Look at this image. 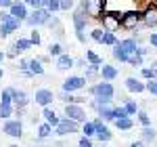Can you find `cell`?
Here are the masks:
<instances>
[{
	"label": "cell",
	"mask_w": 157,
	"mask_h": 147,
	"mask_svg": "<svg viewBox=\"0 0 157 147\" xmlns=\"http://www.w3.org/2000/svg\"><path fill=\"white\" fill-rule=\"evenodd\" d=\"M88 93H90L92 97L97 99L98 107H101V105H107V103H111V101H113V95H115V86L111 84V80H103V78H101V82L92 84L90 88H88Z\"/></svg>",
	"instance_id": "obj_1"
},
{
	"label": "cell",
	"mask_w": 157,
	"mask_h": 147,
	"mask_svg": "<svg viewBox=\"0 0 157 147\" xmlns=\"http://www.w3.org/2000/svg\"><path fill=\"white\" fill-rule=\"evenodd\" d=\"M55 13L46 9V6H40V9H34V11L29 13V17L25 19V23L29 25V27H38V25H48L50 17H52Z\"/></svg>",
	"instance_id": "obj_2"
},
{
	"label": "cell",
	"mask_w": 157,
	"mask_h": 147,
	"mask_svg": "<svg viewBox=\"0 0 157 147\" xmlns=\"http://www.w3.org/2000/svg\"><path fill=\"white\" fill-rule=\"evenodd\" d=\"M80 4L90 19H101V15L107 11V0H82Z\"/></svg>",
	"instance_id": "obj_3"
},
{
	"label": "cell",
	"mask_w": 157,
	"mask_h": 147,
	"mask_svg": "<svg viewBox=\"0 0 157 147\" xmlns=\"http://www.w3.org/2000/svg\"><path fill=\"white\" fill-rule=\"evenodd\" d=\"M101 25L103 30H109V32H117L121 27V13L120 11H105L101 15Z\"/></svg>",
	"instance_id": "obj_4"
},
{
	"label": "cell",
	"mask_w": 157,
	"mask_h": 147,
	"mask_svg": "<svg viewBox=\"0 0 157 147\" xmlns=\"http://www.w3.org/2000/svg\"><path fill=\"white\" fill-rule=\"evenodd\" d=\"M2 133L11 139H21L23 137V122L19 118H6L2 124Z\"/></svg>",
	"instance_id": "obj_5"
},
{
	"label": "cell",
	"mask_w": 157,
	"mask_h": 147,
	"mask_svg": "<svg viewBox=\"0 0 157 147\" xmlns=\"http://www.w3.org/2000/svg\"><path fill=\"white\" fill-rule=\"evenodd\" d=\"M143 25V11H126L121 13V30H136Z\"/></svg>",
	"instance_id": "obj_6"
},
{
	"label": "cell",
	"mask_w": 157,
	"mask_h": 147,
	"mask_svg": "<svg viewBox=\"0 0 157 147\" xmlns=\"http://www.w3.org/2000/svg\"><path fill=\"white\" fill-rule=\"evenodd\" d=\"M80 130V122H75V120H71V118H61V122L59 126L55 128V135H59V137H71L73 133H78Z\"/></svg>",
	"instance_id": "obj_7"
},
{
	"label": "cell",
	"mask_w": 157,
	"mask_h": 147,
	"mask_svg": "<svg viewBox=\"0 0 157 147\" xmlns=\"http://www.w3.org/2000/svg\"><path fill=\"white\" fill-rule=\"evenodd\" d=\"M65 116L75 122H86V109L82 103H65Z\"/></svg>",
	"instance_id": "obj_8"
},
{
	"label": "cell",
	"mask_w": 157,
	"mask_h": 147,
	"mask_svg": "<svg viewBox=\"0 0 157 147\" xmlns=\"http://www.w3.org/2000/svg\"><path fill=\"white\" fill-rule=\"evenodd\" d=\"M86 82H88V78H86V76H69V78H65V80H63L61 88H63V90H69V93H75V90L86 88Z\"/></svg>",
	"instance_id": "obj_9"
},
{
	"label": "cell",
	"mask_w": 157,
	"mask_h": 147,
	"mask_svg": "<svg viewBox=\"0 0 157 147\" xmlns=\"http://www.w3.org/2000/svg\"><path fill=\"white\" fill-rule=\"evenodd\" d=\"M21 19H17V17H9V19H4V21H0V38H9L13 32H17L19 27H21Z\"/></svg>",
	"instance_id": "obj_10"
},
{
	"label": "cell",
	"mask_w": 157,
	"mask_h": 147,
	"mask_svg": "<svg viewBox=\"0 0 157 147\" xmlns=\"http://www.w3.org/2000/svg\"><path fill=\"white\" fill-rule=\"evenodd\" d=\"M143 25L157 27V2H153V0L143 9Z\"/></svg>",
	"instance_id": "obj_11"
},
{
	"label": "cell",
	"mask_w": 157,
	"mask_h": 147,
	"mask_svg": "<svg viewBox=\"0 0 157 147\" xmlns=\"http://www.w3.org/2000/svg\"><path fill=\"white\" fill-rule=\"evenodd\" d=\"M88 15H86V11L82 9V4L78 6V9H73V15H71V21H73V30L75 32H84L86 30V23H88Z\"/></svg>",
	"instance_id": "obj_12"
},
{
	"label": "cell",
	"mask_w": 157,
	"mask_h": 147,
	"mask_svg": "<svg viewBox=\"0 0 157 147\" xmlns=\"http://www.w3.org/2000/svg\"><path fill=\"white\" fill-rule=\"evenodd\" d=\"M57 99V95L50 90V88H38L36 95H34V101H36V105L40 107H46V105H52V101Z\"/></svg>",
	"instance_id": "obj_13"
},
{
	"label": "cell",
	"mask_w": 157,
	"mask_h": 147,
	"mask_svg": "<svg viewBox=\"0 0 157 147\" xmlns=\"http://www.w3.org/2000/svg\"><path fill=\"white\" fill-rule=\"evenodd\" d=\"M27 6H29V4H27V2H23V0H15L11 6H9V11H11L13 17L21 19V21L25 23V19L29 17V11H27Z\"/></svg>",
	"instance_id": "obj_14"
},
{
	"label": "cell",
	"mask_w": 157,
	"mask_h": 147,
	"mask_svg": "<svg viewBox=\"0 0 157 147\" xmlns=\"http://www.w3.org/2000/svg\"><path fill=\"white\" fill-rule=\"evenodd\" d=\"M124 84H126V90H128V93H134V95H140V93H145V90H147V82L138 80V78H134V76L126 78Z\"/></svg>",
	"instance_id": "obj_15"
},
{
	"label": "cell",
	"mask_w": 157,
	"mask_h": 147,
	"mask_svg": "<svg viewBox=\"0 0 157 147\" xmlns=\"http://www.w3.org/2000/svg\"><path fill=\"white\" fill-rule=\"evenodd\" d=\"M94 124H97V139L101 141V143H107V141H111V130H109L107 124H103V118L98 116L97 120H94Z\"/></svg>",
	"instance_id": "obj_16"
},
{
	"label": "cell",
	"mask_w": 157,
	"mask_h": 147,
	"mask_svg": "<svg viewBox=\"0 0 157 147\" xmlns=\"http://www.w3.org/2000/svg\"><path fill=\"white\" fill-rule=\"evenodd\" d=\"M55 67H57L59 72H65V70H71V67H75V59H73L71 55L63 53V55H59V57L55 59Z\"/></svg>",
	"instance_id": "obj_17"
},
{
	"label": "cell",
	"mask_w": 157,
	"mask_h": 147,
	"mask_svg": "<svg viewBox=\"0 0 157 147\" xmlns=\"http://www.w3.org/2000/svg\"><path fill=\"white\" fill-rule=\"evenodd\" d=\"M13 97H15V107L17 109H25L27 103H29V97L25 90H19V88H13Z\"/></svg>",
	"instance_id": "obj_18"
},
{
	"label": "cell",
	"mask_w": 157,
	"mask_h": 147,
	"mask_svg": "<svg viewBox=\"0 0 157 147\" xmlns=\"http://www.w3.org/2000/svg\"><path fill=\"white\" fill-rule=\"evenodd\" d=\"M117 76H120V70H117L115 65H109V63H103V65H101V78H103V80H111V82H113Z\"/></svg>",
	"instance_id": "obj_19"
},
{
	"label": "cell",
	"mask_w": 157,
	"mask_h": 147,
	"mask_svg": "<svg viewBox=\"0 0 157 147\" xmlns=\"http://www.w3.org/2000/svg\"><path fill=\"white\" fill-rule=\"evenodd\" d=\"M97 113L105 120V122H115V107L111 105V103H107V105H101L97 109Z\"/></svg>",
	"instance_id": "obj_20"
},
{
	"label": "cell",
	"mask_w": 157,
	"mask_h": 147,
	"mask_svg": "<svg viewBox=\"0 0 157 147\" xmlns=\"http://www.w3.org/2000/svg\"><path fill=\"white\" fill-rule=\"evenodd\" d=\"M42 116H44V120H46V122H48V124H52L55 128L59 126L61 118H59V116H57V113H55V109H52L50 105H46V107H42Z\"/></svg>",
	"instance_id": "obj_21"
},
{
	"label": "cell",
	"mask_w": 157,
	"mask_h": 147,
	"mask_svg": "<svg viewBox=\"0 0 157 147\" xmlns=\"http://www.w3.org/2000/svg\"><path fill=\"white\" fill-rule=\"evenodd\" d=\"M32 46H34V42H32L29 38H19V40H15V42H13L11 49H15V50H17V55H19V53H27Z\"/></svg>",
	"instance_id": "obj_22"
},
{
	"label": "cell",
	"mask_w": 157,
	"mask_h": 147,
	"mask_svg": "<svg viewBox=\"0 0 157 147\" xmlns=\"http://www.w3.org/2000/svg\"><path fill=\"white\" fill-rule=\"evenodd\" d=\"M117 44H120L126 53H134V50L138 49L140 42H138V38H124V40H117Z\"/></svg>",
	"instance_id": "obj_23"
},
{
	"label": "cell",
	"mask_w": 157,
	"mask_h": 147,
	"mask_svg": "<svg viewBox=\"0 0 157 147\" xmlns=\"http://www.w3.org/2000/svg\"><path fill=\"white\" fill-rule=\"evenodd\" d=\"M52 130H55V126H52V124H48L46 120H44L42 124H38V139H40V141L48 139V137L52 135Z\"/></svg>",
	"instance_id": "obj_24"
},
{
	"label": "cell",
	"mask_w": 157,
	"mask_h": 147,
	"mask_svg": "<svg viewBox=\"0 0 157 147\" xmlns=\"http://www.w3.org/2000/svg\"><path fill=\"white\" fill-rule=\"evenodd\" d=\"M17 113V107L13 103H2L0 101V120H6V118H13Z\"/></svg>",
	"instance_id": "obj_25"
},
{
	"label": "cell",
	"mask_w": 157,
	"mask_h": 147,
	"mask_svg": "<svg viewBox=\"0 0 157 147\" xmlns=\"http://www.w3.org/2000/svg\"><path fill=\"white\" fill-rule=\"evenodd\" d=\"M140 139H143L145 143H153V141L157 139L155 126H143V130H140Z\"/></svg>",
	"instance_id": "obj_26"
},
{
	"label": "cell",
	"mask_w": 157,
	"mask_h": 147,
	"mask_svg": "<svg viewBox=\"0 0 157 147\" xmlns=\"http://www.w3.org/2000/svg\"><path fill=\"white\" fill-rule=\"evenodd\" d=\"M42 59L40 57H34V59H29V72L34 74V76H44V65H42Z\"/></svg>",
	"instance_id": "obj_27"
},
{
	"label": "cell",
	"mask_w": 157,
	"mask_h": 147,
	"mask_svg": "<svg viewBox=\"0 0 157 147\" xmlns=\"http://www.w3.org/2000/svg\"><path fill=\"white\" fill-rule=\"evenodd\" d=\"M126 63H128L130 67H140V65L145 63V57H143L138 50H134V53H130V55H128V61H126Z\"/></svg>",
	"instance_id": "obj_28"
},
{
	"label": "cell",
	"mask_w": 157,
	"mask_h": 147,
	"mask_svg": "<svg viewBox=\"0 0 157 147\" xmlns=\"http://www.w3.org/2000/svg\"><path fill=\"white\" fill-rule=\"evenodd\" d=\"M111 55H113V59H115V61L126 63V61H128V55H130V53H126V50L121 49L120 44H115V46L111 49Z\"/></svg>",
	"instance_id": "obj_29"
},
{
	"label": "cell",
	"mask_w": 157,
	"mask_h": 147,
	"mask_svg": "<svg viewBox=\"0 0 157 147\" xmlns=\"http://www.w3.org/2000/svg\"><path fill=\"white\" fill-rule=\"evenodd\" d=\"M115 126H117L120 130H132V128H134V120H132V116H126V118H117V120H115Z\"/></svg>",
	"instance_id": "obj_30"
},
{
	"label": "cell",
	"mask_w": 157,
	"mask_h": 147,
	"mask_svg": "<svg viewBox=\"0 0 157 147\" xmlns=\"http://www.w3.org/2000/svg\"><path fill=\"white\" fill-rule=\"evenodd\" d=\"M48 27L52 30L50 34H55L57 38H63V23H61L57 17H50V21H48Z\"/></svg>",
	"instance_id": "obj_31"
},
{
	"label": "cell",
	"mask_w": 157,
	"mask_h": 147,
	"mask_svg": "<svg viewBox=\"0 0 157 147\" xmlns=\"http://www.w3.org/2000/svg\"><path fill=\"white\" fill-rule=\"evenodd\" d=\"M84 76L88 78V80H94L97 76H101V65H97V63H88Z\"/></svg>",
	"instance_id": "obj_32"
},
{
	"label": "cell",
	"mask_w": 157,
	"mask_h": 147,
	"mask_svg": "<svg viewBox=\"0 0 157 147\" xmlns=\"http://www.w3.org/2000/svg\"><path fill=\"white\" fill-rule=\"evenodd\" d=\"M82 135H88V137L97 135V124H94V120H92V122H90V120L82 122Z\"/></svg>",
	"instance_id": "obj_33"
},
{
	"label": "cell",
	"mask_w": 157,
	"mask_h": 147,
	"mask_svg": "<svg viewBox=\"0 0 157 147\" xmlns=\"http://www.w3.org/2000/svg\"><path fill=\"white\" fill-rule=\"evenodd\" d=\"M101 44H105V46H115V44H117V36H115V32L105 30V36H103V42H101Z\"/></svg>",
	"instance_id": "obj_34"
},
{
	"label": "cell",
	"mask_w": 157,
	"mask_h": 147,
	"mask_svg": "<svg viewBox=\"0 0 157 147\" xmlns=\"http://www.w3.org/2000/svg\"><path fill=\"white\" fill-rule=\"evenodd\" d=\"M63 53H65V50H63V44H61V42H50V46H48V55L50 57L57 59L59 55H63Z\"/></svg>",
	"instance_id": "obj_35"
},
{
	"label": "cell",
	"mask_w": 157,
	"mask_h": 147,
	"mask_svg": "<svg viewBox=\"0 0 157 147\" xmlns=\"http://www.w3.org/2000/svg\"><path fill=\"white\" fill-rule=\"evenodd\" d=\"M0 101H2V103H13V105H15V97H13V86L4 88V90L0 93Z\"/></svg>",
	"instance_id": "obj_36"
},
{
	"label": "cell",
	"mask_w": 157,
	"mask_h": 147,
	"mask_svg": "<svg viewBox=\"0 0 157 147\" xmlns=\"http://www.w3.org/2000/svg\"><path fill=\"white\" fill-rule=\"evenodd\" d=\"M86 59H88L90 63H97V65H103V63H105V61H103V57H98L97 53H94V50H90V49L86 50Z\"/></svg>",
	"instance_id": "obj_37"
},
{
	"label": "cell",
	"mask_w": 157,
	"mask_h": 147,
	"mask_svg": "<svg viewBox=\"0 0 157 147\" xmlns=\"http://www.w3.org/2000/svg\"><path fill=\"white\" fill-rule=\"evenodd\" d=\"M103 36H105V30H103V27H94V30L90 32V38H92L94 42H98V44L103 42Z\"/></svg>",
	"instance_id": "obj_38"
},
{
	"label": "cell",
	"mask_w": 157,
	"mask_h": 147,
	"mask_svg": "<svg viewBox=\"0 0 157 147\" xmlns=\"http://www.w3.org/2000/svg\"><path fill=\"white\" fill-rule=\"evenodd\" d=\"M124 105H126V109H128L130 116H136V113H138V105H136V101H134V99H126V103H124Z\"/></svg>",
	"instance_id": "obj_39"
},
{
	"label": "cell",
	"mask_w": 157,
	"mask_h": 147,
	"mask_svg": "<svg viewBox=\"0 0 157 147\" xmlns=\"http://www.w3.org/2000/svg\"><path fill=\"white\" fill-rule=\"evenodd\" d=\"M136 116H138V124H140V126H151V116H149L147 111H140V109H138V113H136Z\"/></svg>",
	"instance_id": "obj_40"
},
{
	"label": "cell",
	"mask_w": 157,
	"mask_h": 147,
	"mask_svg": "<svg viewBox=\"0 0 157 147\" xmlns=\"http://www.w3.org/2000/svg\"><path fill=\"white\" fill-rule=\"evenodd\" d=\"M140 78H143V80L155 78V67H140Z\"/></svg>",
	"instance_id": "obj_41"
},
{
	"label": "cell",
	"mask_w": 157,
	"mask_h": 147,
	"mask_svg": "<svg viewBox=\"0 0 157 147\" xmlns=\"http://www.w3.org/2000/svg\"><path fill=\"white\" fill-rule=\"evenodd\" d=\"M29 40L34 42V46H40V44H42V36H40V32H38L36 27H32V32H29Z\"/></svg>",
	"instance_id": "obj_42"
},
{
	"label": "cell",
	"mask_w": 157,
	"mask_h": 147,
	"mask_svg": "<svg viewBox=\"0 0 157 147\" xmlns=\"http://www.w3.org/2000/svg\"><path fill=\"white\" fill-rule=\"evenodd\" d=\"M147 90H149L153 97H157V78H151V80H147Z\"/></svg>",
	"instance_id": "obj_43"
},
{
	"label": "cell",
	"mask_w": 157,
	"mask_h": 147,
	"mask_svg": "<svg viewBox=\"0 0 157 147\" xmlns=\"http://www.w3.org/2000/svg\"><path fill=\"white\" fill-rule=\"evenodd\" d=\"M46 9H50L52 13L61 11V0H46Z\"/></svg>",
	"instance_id": "obj_44"
},
{
	"label": "cell",
	"mask_w": 157,
	"mask_h": 147,
	"mask_svg": "<svg viewBox=\"0 0 157 147\" xmlns=\"http://www.w3.org/2000/svg\"><path fill=\"white\" fill-rule=\"evenodd\" d=\"M126 116H130L128 109H126V105H117V107H115V120H117V118H126Z\"/></svg>",
	"instance_id": "obj_45"
},
{
	"label": "cell",
	"mask_w": 157,
	"mask_h": 147,
	"mask_svg": "<svg viewBox=\"0 0 157 147\" xmlns=\"http://www.w3.org/2000/svg\"><path fill=\"white\" fill-rule=\"evenodd\" d=\"M75 6V0H61V11H71Z\"/></svg>",
	"instance_id": "obj_46"
},
{
	"label": "cell",
	"mask_w": 157,
	"mask_h": 147,
	"mask_svg": "<svg viewBox=\"0 0 157 147\" xmlns=\"http://www.w3.org/2000/svg\"><path fill=\"white\" fill-rule=\"evenodd\" d=\"M27 4L32 9H40V6H46V0H27Z\"/></svg>",
	"instance_id": "obj_47"
},
{
	"label": "cell",
	"mask_w": 157,
	"mask_h": 147,
	"mask_svg": "<svg viewBox=\"0 0 157 147\" xmlns=\"http://www.w3.org/2000/svg\"><path fill=\"white\" fill-rule=\"evenodd\" d=\"M78 143H80L82 147H90V145H92V137H88V135H82V139H80Z\"/></svg>",
	"instance_id": "obj_48"
},
{
	"label": "cell",
	"mask_w": 157,
	"mask_h": 147,
	"mask_svg": "<svg viewBox=\"0 0 157 147\" xmlns=\"http://www.w3.org/2000/svg\"><path fill=\"white\" fill-rule=\"evenodd\" d=\"M149 44H151L153 49H157V32H153V34H149Z\"/></svg>",
	"instance_id": "obj_49"
},
{
	"label": "cell",
	"mask_w": 157,
	"mask_h": 147,
	"mask_svg": "<svg viewBox=\"0 0 157 147\" xmlns=\"http://www.w3.org/2000/svg\"><path fill=\"white\" fill-rule=\"evenodd\" d=\"M75 38H78V42L86 44V36H84V32H75Z\"/></svg>",
	"instance_id": "obj_50"
},
{
	"label": "cell",
	"mask_w": 157,
	"mask_h": 147,
	"mask_svg": "<svg viewBox=\"0 0 157 147\" xmlns=\"http://www.w3.org/2000/svg\"><path fill=\"white\" fill-rule=\"evenodd\" d=\"M15 0H0V9H9Z\"/></svg>",
	"instance_id": "obj_51"
},
{
	"label": "cell",
	"mask_w": 157,
	"mask_h": 147,
	"mask_svg": "<svg viewBox=\"0 0 157 147\" xmlns=\"http://www.w3.org/2000/svg\"><path fill=\"white\" fill-rule=\"evenodd\" d=\"M138 53H140V55H143V57H147V55H149V49H147V46H140V44H138Z\"/></svg>",
	"instance_id": "obj_52"
},
{
	"label": "cell",
	"mask_w": 157,
	"mask_h": 147,
	"mask_svg": "<svg viewBox=\"0 0 157 147\" xmlns=\"http://www.w3.org/2000/svg\"><path fill=\"white\" fill-rule=\"evenodd\" d=\"M143 143H145L143 139H140V141H134V143H132V147H140V145H143Z\"/></svg>",
	"instance_id": "obj_53"
},
{
	"label": "cell",
	"mask_w": 157,
	"mask_h": 147,
	"mask_svg": "<svg viewBox=\"0 0 157 147\" xmlns=\"http://www.w3.org/2000/svg\"><path fill=\"white\" fill-rule=\"evenodd\" d=\"M4 59H6V53H2V50H0V65H2V61H4Z\"/></svg>",
	"instance_id": "obj_54"
},
{
	"label": "cell",
	"mask_w": 157,
	"mask_h": 147,
	"mask_svg": "<svg viewBox=\"0 0 157 147\" xmlns=\"http://www.w3.org/2000/svg\"><path fill=\"white\" fill-rule=\"evenodd\" d=\"M2 76H4V70H2V67H0V80H2Z\"/></svg>",
	"instance_id": "obj_55"
},
{
	"label": "cell",
	"mask_w": 157,
	"mask_h": 147,
	"mask_svg": "<svg viewBox=\"0 0 157 147\" xmlns=\"http://www.w3.org/2000/svg\"><path fill=\"white\" fill-rule=\"evenodd\" d=\"M153 67H155V65H153ZM155 78H157V67H155Z\"/></svg>",
	"instance_id": "obj_56"
},
{
	"label": "cell",
	"mask_w": 157,
	"mask_h": 147,
	"mask_svg": "<svg viewBox=\"0 0 157 147\" xmlns=\"http://www.w3.org/2000/svg\"><path fill=\"white\" fill-rule=\"evenodd\" d=\"M153 65H155V67H157V59H155V63H153Z\"/></svg>",
	"instance_id": "obj_57"
},
{
	"label": "cell",
	"mask_w": 157,
	"mask_h": 147,
	"mask_svg": "<svg viewBox=\"0 0 157 147\" xmlns=\"http://www.w3.org/2000/svg\"><path fill=\"white\" fill-rule=\"evenodd\" d=\"M153 2H157V0H153Z\"/></svg>",
	"instance_id": "obj_58"
}]
</instances>
